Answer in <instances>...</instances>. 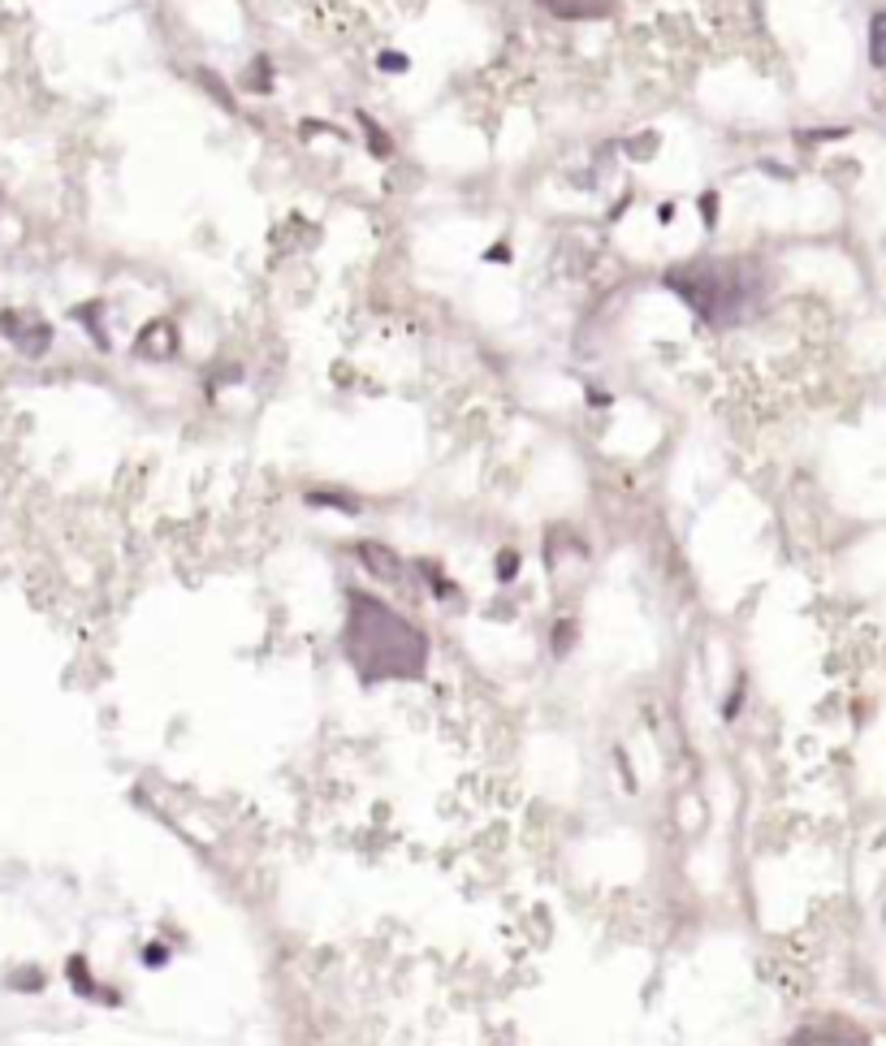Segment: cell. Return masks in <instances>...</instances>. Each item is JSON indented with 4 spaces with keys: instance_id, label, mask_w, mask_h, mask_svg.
<instances>
[{
    "instance_id": "cell-3",
    "label": "cell",
    "mask_w": 886,
    "mask_h": 1046,
    "mask_svg": "<svg viewBox=\"0 0 886 1046\" xmlns=\"http://www.w3.org/2000/svg\"><path fill=\"white\" fill-rule=\"evenodd\" d=\"M870 61L886 74V9L874 13V22H870Z\"/></svg>"
},
{
    "instance_id": "cell-1",
    "label": "cell",
    "mask_w": 886,
    "mask_h": 1046,
    "mask_svg": "<svg viewBox=\"0 0 886 1046\" xmlns=\"http://www.w3.org/2000/svg\"><path fill=\"white\" fill-rule=\"evenodd\" d=\"M346 653L363 680H407V675L424 671L429 645L407 618H398L381 601L355 592L350 623H346Z\"/></svg>"
},
{
    "instance_id": "cell-2",
    "label": "cell",
    "mask_w": 886,
    "mask_h": 1046,
    "mask_svg": "<svg viewBox=\"0 0 886 1046\" xmlns=\"http://www.w3.org/2000/svg\"><path fill=\"white\" fill-rule=\"evenodd\" d=\"M558 17H597L610 9V0H541Z\"/></svg>"
}]
</instances>
